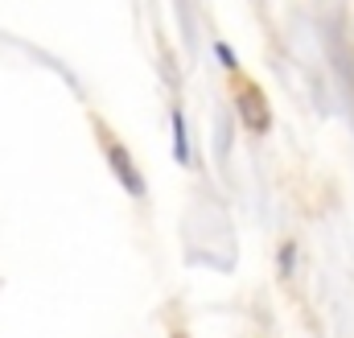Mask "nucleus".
<instances>
[{
	"mask_svg": "<svg viewBox=\"0 0 354 338\" xmlns=\"http://www.w3.org/2000/svg\"><path fill=\"white\" fill-rule=\"evenodd\" d=\"M174 157L177 161H189V149H185V120H181V112H174Z\"/></svg>",
	"mask_w": 354,
	"mask_h": 338,
	"instance_id": "nucleus-1",
	"label": "nucleus"
}]
</instances>
